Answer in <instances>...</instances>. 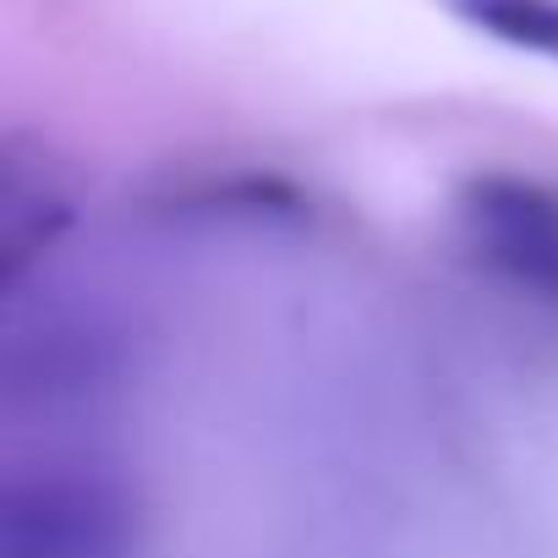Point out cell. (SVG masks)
Instances as JSON below:
<instances>
[{"mask_svg":"<svg viewBox=\"0 0 558 558\" xmlns=\"http://www.w3.org/2000/svg\"><path fill=\"white\" fill-rule=\"evenodd\" d=\"M148 504L121 465L45 460L0 482V558H143Z\"/></svg>","mask_w":558,"mask_h":558,"instance_id":"1","label":"cell"},{"mask_svg":"<svg viewBox=\"0 0 558 558\" xmlns=\"http://www.w3.org/2000/svg\"><path fill=\"white\" fill-rule=\"evenodd\" d=\"M454 225L482 268L558 302V181L525 170H476L454 192Z\"/></svg>","mask_w":558,"mask_h":558,"instance_id":"2","label":"cell"},{"mask_svg":"<svg viewBox=\"0 0 558 558\" xmlns=\"http://www.w3.org/2000/svg\"><path fill=\"white\" fill-rule=\"evenodd\" d=\"M72 225V197L61 181L39 165L17 159V143L0 154V291L17 296L28 268L66 235Z\"/></svg>","mask_w":558,"mask_h":558,"instance_id":"3","label":"cell"},{"mask_svg":"<svg viewBox=\"0 0 558 558\" xmlns=\"http://www.w3.org/2000/svg\"><path fill=\"white\" fill-rule=\"evenodd\" d=\"M438 7L460 28L558 66V0H438Z\"/></svg>","mask_w":558,"mask_h":558,"instance_id":"4","label":"cell"}]
</instances>
